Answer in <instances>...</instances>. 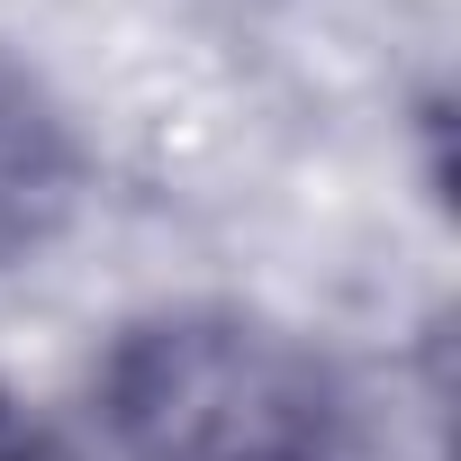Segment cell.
<instances>
[{"mask_svg": "<svg viewBox=\"0 0 461 461\" xmlns=\"http://www.w3.org/2000/svg\"><path fill=\"white\" fill-rule=\"evenodd\" d=\"M118 461H380L371 389L254 308H154L100 362Z\"/></svg>", "mask_w": 461, "mask_h": 461, "instance_id": "1", "label": "cell"}, {"mask_svg": "<svg viewBox=\"0 0 461 461\" xmlns=\"http://www.w3.org/2000/svg\"><path fill=\"white\" fill-rule=\"evenodd\" d=\"M82 181H91V154H82L73 109L46 91L28 55L0 46V272L37 263L73 226Z\"/></svg>", "mask_w": 461, "mask_h": 461, "instance_id": "2", "label": "cell"}, {"mask_svg": "<svg viewBox=\"0 0 461 461\" xmlns=\"http://www.w3.org/2000/svg\"><path fill=\"white\" fill-rule=\"evenodd\" d=\"M0 461H82V452H73V434H64V425H46L28 398L0 389Z\"/></svg>", "mask_w": 461, "mask_h": 461, "instance_id": "3", "label": "cell"}]
</instances>
